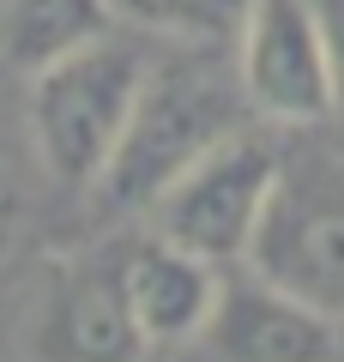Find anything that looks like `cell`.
Returning a JSON list of instances; mask_svg holds the SVG:
<instances>
[{
	"label": "cell",
	"mask_w": 344,
	"mask_h": 362,
	"mask_svg": "<svg viewBox=\"0 0 344 362\" xmlns=\"http://www.w3.org/2000/svg\"><path fill=\"white\" fill-rule=\"evenodd\" d=\"M25 206H30L25 163H18V151L6 145V133H0V259H6V247L18 242V223H25Z\"/></svg>",
	"instance_id": "obj_11"
},
{
	"label": "cell",
	"mask_w": 344,
	"mask_h": 362,
	"mask_svg": "<svg viewBox=\"0 0 344 362\" xmlns=\"http://www.w3.org/2000/svg\"><path fill=\"white\" fill-rule=\"evenodd\" d=\"M145 42L103 30L97 42L37 66L25 90V133L42 175L61 187H97L115 145L127 133V115L145 85Z\"/></svg>",
	"instance_id": "obj_2"
},
{
	"label": "cell",
	"mask_w": 344,
	"mask_h": 362,
	"mask_svg": "<svg viewBox=\"0 0 344 362\" xmlns=\"http://www.w3.org/2000/svg\"><path fill=\"white\" fill-rule=\"evenodd\" d=\"M242 266L344 320V157L332 145L278 151V181Z\"/></svg>",
	"instance_id": "obj_3"
},
{
	"label": "cell",
	"mask_w": 344,
	"mask_h": 362,
	"mask_svg": "<svg viewBox=\"0 0 344 362\" xmlns=\"http://www.w3.org/2000/svg\"><path fill=\"white\" fill-rule=\"evenodd\" d=\"M236 78L254 115L278 127H314L338 109L320 0H254L236 37Z\"/></svg>",
	"instance_id": "obj_5"
},
{
	"label": "cell",
	"mask_w": 344,
	"mask_h": 362,
	"mask_svg": "<svg viewBox=\"0 0 344 362\" xmlns=\"http://www.w3.org/2000/svg\"><path fill=\"white\" fill-rule=\"evenodd\" d=\"M121 290H127V308L139 320L145 344H188V338L205 332L217 308V284H224V266L188 254V247L164 242V235H139V242L121 247Z\"/></svg>",
	"instance_id": "obj_8"
},
{
	"label": "cell",
	"mask_w": 344,
	"mask_h": 362,
	"mask_svg": "<svg viewBox=\"0 0 344 362\" xmlns=\"http://www.w3.org/2000/svg\"><path fill=\"white\" fill-rule=\"evenodd\" d=\"M103 30H115V13L103 0H6L0 6V54L25 73L97 42Z\"/></svg>",
	"instance_id": "obj_9"
},
{
	"label": "cell",
	"mask_w": 344,
	"mask_h": 362,
	"mask_svg": "<svg viewBox=\"0 0 344 362\" xmlns=\"http://www.w3.org/2000/svg\"><path fill=\"white\" fill-rule=\"evenodd\" d=\"M145 332L121 290V259L91 254L49 272L30 308V362H139Z\"/></svg>",
	"instance_id": "obj_6"
},
{
	"label": "cell",
	"mask_w": 344,
	"mask_h": 362,
	"mask_svg": "<svg viewBox=\"0 0 344 362\" xmlns=\"http://www.w3.org/2000/svg\"><path fill=\"white\" fill-rule=\"evenodd\" d=\"M320 25H326V49H332V85H338V109H344V0H320Z\"/></svg>",
	"instance_id": "obj_12"
},
{
	"label": "cell",
	"mask_w": 344,
	"mask_h": 362,
	"mask_svg": "<svg viewBox=\"0 0 344 362\" xmlns=\"http://www.w3.org/2000/svg\"><path fill=\"white\" fill-rule=\"evenodd\" d=\"M224 49H181L145 66L139 103L127 115V133L115 145L109 169H103L97 194L115 211H151V199L164 194L181 169H193L212 145H224L229 133H242V78L217 66Z\"/></svg>",
	"instance_id": "obj_1"
},
{
	"label": "cell",
	"mask_w": 344,
	"mask_h": 362,
	"mask_svg": "<svg viewBox=\"0 0 344 362\" xmlns=\"http://www.w3.org/2000/svg\"><path fill=\"white\" fill-rule=\"evenodd\" d=\"M115 25L164 37L176 49H236L254 0H103Z\"/></svg>",
	"instance_id": "obj_10"
},
{
	"label": "cell",
	"mask_w": 344,
	"mask_h": 362,
	"mask_svg": "<svg viewBox=\"0 0 344 362\" xmlns=\"http://www.w3.org/2000/svg\"><path fill=\"white\" fill-rule=\"evenodd\" d=\"M272 181H278V145L254 139V133H229L151 199V223L164 242L188 247L212 266H236L248 259Z\"/></svg>",
	"instance_id": "obj_4"
},
{
	"label": "cell",
	"mask_w": 344,
	"mask_h": 362,
	"mask_svg": "<svg viewBox=\"0 0 344 362\" xmlns=\"http://www.w3.org/2000/svg\"><path fill=\"white\" fill-rule=\"evenodd\" d=\"M338 326L344 320L320 314L296 290L242 266L217 284V308L200 338L217 362H338Z\"/></svg>",
	"instance_id": "obj_7"
}]
</instances>
